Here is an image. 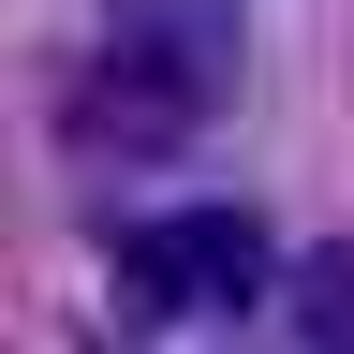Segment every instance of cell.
<instances>
[{
	"instance_id": "1",
	"label": "cell",
	"mask_w": 354,
	"mask_h": 354,
	"mask_svg": "<svg viewBox=\"0 0 354 354\" xmlns=\"http://www.w3.org/2000/svg\"><path fill=\"white\" fill-rule=\"evenodd\" d=\"M236 74H251V15H236V0H104L74 133L162 162V148H192V133L236 104Z\"/></svg>"
},
{
	"instance_id": "2",
	"label": "cell",
	"mask_w": 354,
	"mask_h": 354,
	"mask_svg": "<svg viewBox=\"0 0 354 354\" xmlns=\"http://www.w3.org/2000/svg\"><path fill=\"white\" fill-rule=\"evenodd\" d=\"M118 325H251V310H281V236H266L251 207H221V192H192V207H148L118 236Z\"/></svg>"
},
{
	"instance_id": "3",
	"label": "cell",
	"mask_w": 354,
	"mask_h": 354,
	"mask_svg": "<svg viewBox=\"0 0 354 354\" xmlns=\"http://www.w3.org/2000/svg\"><path fill=\"white\" fill-rule=\"evenodd\" d=\"M281 325H295V339H354V251H339V236L281 266Z\"/></svg>"
}]
</instances>
